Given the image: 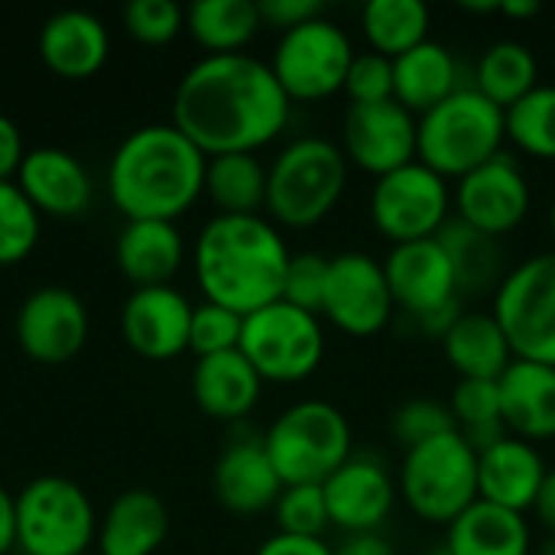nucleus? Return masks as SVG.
<instances>
[{
	"mask_svg": "<svg viewBox=\"0 0 555 555\" xmlns=\"http://www.w3.org/2000/svg\"><path fill=\"white\" fill-rule=\"evenodd\" d=\"M289 120V98L273 68L247 52L205 55L179 81L172 124L205 153H254Z\"/></svg>",
	"mask_w": 555,
	"mask_h": 555,
	"instance_id": "1",
	"label": "nucleus"
},
{
	"mask_svg": "<svg viewBox=\"0 0 555 555\" xmlns=\"http://www.w3.org/2000/svg\"><path fill=\"white\" fill-rule=\"evenodd\" d=\"M208 156L176 127H137L111 156L107 195L127 221H176L205 192Z\"/></svg>",
	"mask_w": 555,
	"mask_h": 555,
	"instance_id": "2",
	"label": "nucleus"
},
{
	"mask_svg": "<svg viewBox=\"0 0 555 555\" xmlns=\"http://www.w3.org/2000/svg\"><path fill=\"white\" fill-rule=\"evenodd\" d=\"M289 257L280 231L260 215H215L192 250L205 299L237 315L283 299Z\"/></svg>",
	"mask_w": 555,
	"mask_h": 555,
	"instance_id": "3",
	"label": "nucleus"
},
{
	"mask_svg": "<svg viewBox=\"0 0 555 555\" xmlns=\"http://www.w3.org/2000/svg\"><path fill=\"white\" fill-rule=\"evenodd\" d=\"M504 137V111L478 88H459L416 120V156L442 179H462L491 163Z\"/></svg>",
	"mask_w": 555,
	"mask_h": 555,
	"instance_id": "4",
	"label": "nucleus"
},
{
	"mask_svg": "<svg viewBox=\"0 0 555 555\" xmlns=\"http://www.w3.org/2000/svg\"><path fill=\"white\" fill-rule=\"evenodd\" d=\"M345 185V150L322 137H299L267 169V208L286 228H312L338 205Z\"/></svg>",
	"mask_w": 555,
	"mask_h": 555,
	"instance_id": "5",
	"label": "nucleus"
},
{
	"mask_svg": "<svg viewBox=\"0 0 555 555\" xmlns=\"http://www.w3.org/2000/svg\"><path fill=\"white\" fill-rule=\"evenodd\" d=\"M263 449L283 488L325 485L351 459V426L338 406L302 400L273 420Z\"/></svg>",
	"mask_w": 555,
	"mask_h": 555,
	"instance_id": "6",
	"label": "nucleus"
},
{
	"mask_svg": "<svg viewBox=\"0 0 555 555\" xmlns=\"http://www.w3.org/2000/svg\"><path fill=\"white\" fill-rule=\"evenodd\" d=\"M400 491L410 511L429 524H452L478 501V452L462 429L406 449Z\"/></svg>",
	"mask_w": 555,
	"mask_h": 555,
	"instance_id": "7",
	"label": "nucleus"
},
{
	"mask_svg": "<svg viewBox=\"0 0 555 555\" xmlns=\"http://www.w3.org/2000/svg\"><path fill=\"white\" fill-rule=\"evenodd\" d=\"M94 540V507L75 481L46 475L20 491L16 550L26 555H88Z\"/></svg>",
	"mask_w": 555,
	"mask_h": 555,
	"instance_id": "8",
	"label": "nucleus"
},
{
	"mask_svg": "<svg viewBox=\"0 0 555 555\" xmlns=\"http://www.w3.org/2000/svg\"><path fill=\"white\" fill-rule=\"evenodd\" d=\"M241 354L263 380L296 384L306 380L325 354V335L319 315L289 302H270L244 315Z\"/></svg>",
	"mask_w": 555,
	"mask_h": 555,
	"instance_id": "9",
	"label": "nucleus"
},
{
	"mask_svg": "<svg viewBox=\"0 0 555 555\" xmlns=\"http://www.w3.org/2000/svg\"><path fill=\"white\" fill-rule=\"evenodd\" d=\"M494 319L514 358L555 367V250L524 260L501 280Z\"/></svg>",
	"mask_w": 555,
	"mask_h": 555,
	"instance_id": "10",
	"label": "nucleus"
},
{
	"mask_svg": "<svg viewBox=\"0 0 555 555\" xmlns=\"http://www.w3.org/2000/svg\"><path fill=\"white\" fill-rule=\"evenodd\" d=\"M354 49L348 33L319 16L280 36L273 52V75L289 101H319L345 88Z\"/></svg>",
	"mask_w": 555,
	"mask_h": 555,
	"instance_id": "11",
	"label": "nucleus"
},
{
	"mask_svg": "<svg viewBox=\"0 0 555 555\" xmlns=\"http://www.w3.org/2000/svg\"><path fill=\"white\" fill-rule=\"evenodd\" d=\"M390 296L433 335H446L459 312L455 270L436 237L397 244L384 263Z\"/></svg>",
	"mask_w": 555,
	"mask_h": 555,
	"instance_id": "12",
	"label": "nucleus"
},
{
	"mask_svg": "<svg viewBox=\"0 0 555 555\" xmlns=\"http://www.w3.org/2000/svg\"><path fill=\"white\" fill-rule=\"evenodd\" d=\"M371 218L393 244L436 237L449 221V185L439 172L413 159L374 182Z\"/></svg>",
	"mask_w": 555,
	"mask_h": 555,
	"instance_id": "13",
	"label": "nucleus"
},
{
	"mask_svg": "<svg viewBox=\"0 0 555 555\" xmlns=\"http://www.w3.org/2000/svg\"><path fill=\"white\" fill-rule=\"evenodd\" d=\"M393 306L397 302L390 296L384 263L361 250H348L328 260L322 315H328L341 332L354 338L377 335L387 325Z\"/></svg>",
	"mask_w": 555,
	"mask_h": 555,
	"instance_id": "14",
	"label": "nucleus"
},
{
	"mask_svg": "<svg viewBox=\"0 0 555 555\" xmlns=\"http://www.w3.org/2000/svg\"><path fill=\"white\" fill-rule=\"evenodd\" d=\"M341 150L354 166L380 179L413 163L416 120L397 98L374 104H348L341 120Z\"/></svg>",
	"mask_w": 555,
	"mask_h": 555,
	"instance_id": "15",
	"label": "nucleus"
},
{
	"mask_svg": "<svg viewBox=\"0 0 555 555\" xmlns=\"http://www.w3.org/2000/svg\"><path fill=\"white\" fill-rule=\"evenodd\" d=\"M16 341L36 364H65L88 341V309L65 286L33 289L16 312Z\"/></svg>",
	"mask_w": 555,
	"mask_h": 555,
	"instance_id": "16",
	"label": "nucleus"
},
{
	"mask_svg": "<svg viewBox=\"0 0 555 555\" xmlns=\"http://www.w3.org/2000/svg\"><path fill=\"white\" fill-rule=\"evenodd\" d=\"M455 205L462 221H468L472 228L491 237H501L527 218L530 185L520 166L507 153H498L491 163L459 179Z\"/></svg>",
	"mask_w": 555,
	"mask_h": 555,
	"instance_id": "17",
	"label": "nucleus"
},
{
	"mask_svg": "<svg viewBox=\"0 0 555 555\" xmlns=\"http://www.w3.org/2000/svg\"><path fill=\"white\" fill-rule=\"evenodd\" d=\"M192 309L195 306L172 286L133 289L120 309V332L140 358L169 361L189 348Z\"/></svg>",
	"mask_w": 555,
	"mask_h": 555,
	"instance_id": "18",
	"label": "nucleus"
},
{
	"mask_svg": "<svg viewBox=\"0 0 555 555\" xmlns=\"http://www.w3.org/2000/svg\"><path fill=\"white\" fill-rule=\"evenodd\" d=\"M13 182L23 189L29 205L49 218H75L88 211L94 198V185L81 159L59 146L26 150Z\"/></svg>",
	"mask_w": 555,
	"mask_h": 555,
	"instance_id": "19",
	"label": "nucleus"
},
{
	"mask_svg": "<svg viewBox=\"0 0 555 555\" xmlns=\"http://www.w3.org/2000/svg\"><path fill=\"white\" fill-rule=\"evenodd\" d=\"M283 481L263 449V439L247 436L228 442L215 465V498L237 517H254L276 507Z\"/></svg>",
	"mask_w": 555,
	"mask_h": 555,
	"instance_id": "20",
	"label": "nucleus"
},
{
	"mask_svg": "<svg viewBox=\"0 0 555 555\" xmlns=\"http://www.w3.org/2000/svg\"><path fill=\"white\" fill-rule=\"evenodd\" d=\"M328 520L348 533H374L393 507L390 475L367 459H348L325 485Z\"/></svg>",
	"mask_w": 555,
	"mask_h": 555,
	"instance_id": "21",
	"label": "nucleus"
},
{
	"mask_svg": "<svg viewBox=\"0 0 555 555\" xmlns=\"http://www.w3.org/2000/svg\"><path fill=\"white\" fill-rule=\"evenodd\" d=\"M111 55L104 23L88 10H59L39 29V59L59 78H91Z\"/></svg>",
	"mask_w": 555,
	"mask_h": 555,
	"instance_id": "22",
	"label": "nucleus"
},
{
	"mask_svg": "<svg viewBox=\"0 0 555 555\" xmlns=\"http://www.w3.org/2000/svg\"><path fill=\"white\" fill-rule=\"evenodd\" d=\"M546 465L540 452L517 436H504L491 449L478 452V498L514 514L533 511L543 488Z\"/></svg>",
	"mask_w": 555,
	"mask_h": 555,
	"instance_id": "23",
	"label": "nucleus"
},
{
	"mask_svg": "<svg viewBox=\"0 0 555 555\" xmlns=\"http://www.w3.org/2000/svg\"><path fill=\"white\" fill-rule=\"evenodd\" d=\"M501 420L517 439H553L555 436V367L520 361L498 377Z\"/></svg>",
	"mask_w": 555,
	"mask_h": 555,
	"instance_id": "24",
	"label": "nucleus"
},
{
	"mask_svg": "<svg viewBox=\"0 0 555 555\" xmlns=\"http://www.w3.org/2000/svg\"><path fill=\"white\" fill-rule=\"evenodd\" d=\"M120 273L137 286H169L185 260L176 221H127L114 247Z\"/></svg>",
	"mask_w": 555,
	"mask_h": 555,
	"instance_id": "25",
	"label": "nucleus"
},
{
	"mask_svg": "<svg viewBox=\"0 0 555 555\" xmlns=\"http://www.w3.org/2000/svg\"><path fill=\"white\" fill-rule=\"evenodd\" d=\"M263 377L254 371V364L237 351L198 358L192 371V397L205 416L215 420H241L247 416L260 400Z\"/></svg>",
	"mask_w": 555,
	"mask_h": 555,
	"instance_id": "26",
	"label": "nucleus"
},
{
	"mask_svg": "<svg viewBox=\"0 0 555 555\" xmlns=\"http://www.w3.org/2000/svg\"><path fill=\"white\" fill-rule=\"evenodd\" d=\"M169 533L166 504L143 488L124 491L107 507L98 527L101 555H153Z\"/></svg>",
	"mask_w": 555,
	"mask_h": 555,
	"instance_id": "27",
	"label": "nucleus"
},
{
	"mask_svg": "<svg viewBox=\"0 0 555 555\" xmlns=\"http://www.w3.org/2000/svg\"><path fill=\"white\" fill-rule=\"evenodd\" d=\"M442 348L459 377L498 380L514 364V348L494 312H462L442 335Z\"/></svg>",
	"mask_w": 555,
	"mask_h": 555,
	"instance_id": "28",
	"label": "nucleus"
},
{
	"mask_svg": "<svg viewBox=\"0 0 555 555\" xmlns=\"http://www.w3.org/2000/svg\"><path fill=\"white\" fill-rule=\"evenodd\" d=\"M449 555H530V527L524 514L475 501L449 524Z\"/></svg>",
	"mask_w": 555,
	"mask_h": 555,
	"instance_id": "29",
	"label": "nucleus"
},
{
	"mask_svg": "<svg viewBox=\"0 0 555 555\" xmlns=\"http://www.w3.org/2000/svg\"><path fill=\"white\" fill-rule=\"evenodd\" d=\"M455 59L442 42H420L416 49L403 52L393 59V98L413 114H426L433 111L439 101H446L452 91H459L455 85Z\"/></svg>",
	"mask_w": 555,
	"mask_h": 555,
	"instance_id": "30",
	"label": "nucleus"
},
{
	"mask_svg": "<svg viewBox=\"0 0 555 555\" xmlns=\"http://www.w3.org/2000/svg\"><path fill=\"white\" fill-rule=\"evenodd\" d=\"M205 195L218 215H260L267 208V166L254 153L208 156Z\"/></svg>",
	"mask_w": 555,
	"mask_h": 555,
	"instance_id": "31",
	"label": "nucleus"
},
{
	"mask_svg": "<svg viewBox=\"0 0 555 555\" xmlns=\"http://www.w3.org/2000/svg\"><path fill=\"white\" fill-rule=\"evenodd\" d=\"M263 26L254 0H195L185 10V29L208 55L241 52Z\"/></svg>",
	"mask_w": 555,
	"mask_h": 555,
	"instance_id": "32",
	"label": "nucleus"
},
{
	"mask_svg": "<svg viewBox=\"0 0 555 555\" xmlns=\"http://www.w3.org/2000/svg\"><path fill=\"white\" fill-rule=\"evenodd\" d=\"M436 241L442 244L452 270H455V283H459V293H481V289H491V286H501V247H498V237L472 228L468 221L462 218H449Z\"/></svg>",
	"mask_w": 555,
	"mask_h": 555,
	"instance_id": "33",
	"label": "nucleus"
},
{
	"mask_svg": "<svg viewBox=\"0 0 555 555\" xmlns=\"http://www.w3.org/2000/svg\"><path fill=\"white\" fill-rule=\"evenodd\" d=\"M361 26L374 52L397 59L429 39V10L420 0H371Z\"/></svg>",
	"mask_w": 555,
	"mask_h": 555,
	"instance_id": "34",
	"label": "nucleus"
},
{
	"mask_svg": "<svg viewBox=\"0 0 555 555\" xmlns=\"http://www.w3.org/2000/svg\"><path fill=\"white\" fill-rule=\"evenodd\" d=\"M475 88L491 104H498L501 111L514 107L520 98H527L537 88V59H533V52L517 39L494 42L478 62Z\"/></svg>",
	"mask_w": 555,
	"mask_h": 555,
	"instance_id": "35",
	"label": "nucleus"
},
{
	"mask_svg": "<svg viewBox=\"0 0 555 555\" xmlns=\"http://www.w3.org/2000/svg\"><path fill=\"white\" fill-rule=\"evenodd\" d=\"M507 137L537 159H555V85H537L504 111Z\"/></svg>",
	"mask_w": 555,
	"mask_h": 555,
	"instance_id": "36",
	"label": "nucleus"
},
{
	"mask_svg": "<svg viewBox=\"0 0 555 555\" xmlns=\"http://www.w3.org/2000/svg\"><path fill=\"white\" fill-rule=\"evenodd\" d=\"M39 241V211L13 179H0V267H13L33 254Z\"/></svg>",
	"mask_w": 555,
	"mask_h": 555,
	"instance_id": "37",
	"label": "nucleus"
},
{
	"mask_svg": "<svg viewBox=\"0 0 555 555\" xmlns=\"http://www.w3.org/2000/svg\"><path fill=\"white\" fill-rule=\"evenodd\" d=\"M241 332H244V315L205 299L202 306L192 309L189 351H195L198 358L237 351L241 348Z\"/></svg>",
	"mask_w": 555,
	"mask_h": 555,
	"instance_id": "38",
	"label": "nucleus"
},
{
	"mask_svg": "<svg viewBox=\"0 0 555 555\" xmlns=\"http://www.w3.org/2000/svg\"><path fill=\"white\" fill-rule=\"evenodd\" d=\"M276 524L280 533L289 537H312L322 540L328 520V507H325V494L322 485H296V488H283L280 501H276Z\"/></svg>",
	"mask_w": 555,
	"mask_h": 555,
	"instance_id": "39",
	"label": "nucleus"
},
{
	"mask_svg": "<svg viewBox=\"0 0 555 555\" xmlns=\"http://www.w3.org/2000/svg\"><path fill=\"white\" fill-rule=\"evenodd\" d=\"M127 33L143 46H166L185 26V13L172 0H133L124 7Z\"/></svg>",
	"mask_w": 555,
	"mask_h": 555,
	"instance_id": "40",
	"label": "nucleus"
},
{
	"mask_svg": "<svg viewBox=\"0 0 555 555\" xmlns=\"http://www.w3.org/2000/svg\"><path fill=\"white\" fill-rule=\"evenodd\" d=\"M328 260L322 254H293L286 267V283H283V302L306 309L312 315L322 312L325 302V283H328Z\"/></svg>",
	"mask_w": 555,
	"mask_h": 555,
	"instance_id": "41",
	"label": "nucleus"
},
{
	"mask_svg": "<svg viewBox=\"0 0 555 555\" xmlns=\"http://www.w3.org/2000/svg\"><path fill=\"white\" fill-rule=\"evenodd\" d=\"M390 429H393V436H397L406 449H413V446L429 442V439H436V436L455 433L459 423H455V416H452V406H442V403H436V400H410V403H403V406L393 413Z\"/></svg>",
	"mask_w": 555,
	"mask_h": 555,
	"instance_id": "42",
	"label": "nucleus"
},
{
	"mask_svg": "<svg viewBox=\"0 0 555 555\" xmlns=\"http://www.w3.org/2000/svg\"><path fill=\"white\" fill-rule=\"evenodd\" d=\"M452 416L465 429H488V426H504L501 420V390L498 380H472L459 377L452 390Z\"/></svg>",
	"mask_w": 555,
	"mask_h": 555,
	"instance_id": "43",
	"label": "nucleus"
},
{
	"mask_svg": "<svg viewBox=\"0 0 555 555\" xmlns=\"http://www.w3.org/2000/svg\"><path fill=\"white\" fill-rule=\"evenodd\" d=\"M345 91L351 104H374V101H390L393 98V59L380 52H354Z\"/></svg>",
	"mask_w": 555,
	"mask_h": 555,
	"instance_id": "44",
	"label": "nucleus"
},
{
	"mask_svg": "<svg viewBox=\"0 0 555 555\" xmlns=\"http://www.w3.org/2000/svg\"><path fill=\"white\" fill-rule=\"evenodd\" d=\"M260 10V20L276 26V29H293V26H302L309 20H319L325 13V3L322 0H260L257 3Z\"/></svg>",
	"mask_w": 555,
	"mask_h": 555,
	"instance_id": "45",
	"label": "nucleus"
},
{
	"mask_svg": "<svg viewBox=\"0 0 555 555\" xmlns=\"http://www.w3.org/2000/svg\"><path fill=\"white\" fill-rule=\"evenodd\" d=\"M23 156H26V150H23L20 127L7 114H0V179H16Z\"/></svg>",
	"mask_w": 555,
	"mask_h": 555,
	"instance_id": "46",
	"label": "nucleus"
},
{
	"mask_svg": "<svg viewBox=\"0 0 555 555\" xmlns=\"http://www.w3.org/2000/svg\"><path fill=\"white\" fill-rule=\"evenodd\" d=\"M257 555H335V550H328L322 540H312V537L276 533L257 550Z\"/></svg>",
	"mask_w": 555,
	"mask_h": 555,
	"instance_id": "47",
	"label": "nucleus"
},
{
	"mask_svg": "<svg viewBox=\"0 0 555 555\" xmlns=\"http://www.w3.org/2000/svg\"><path fill=\"white\" fill-rule=\"evenodd\" d=\"M335 555H397L390 540L374 533H348V540L335 550Z\"/></svg>",
	"mask_w": 555,
	"mask_h": 555,
	"instance_id": "48",
	"label": "nucleus"
},
{
	"mask_svg": "<svg viewBox=\"0 0 555 555\" xmlns=\"http://www.w3.org/2000/svg\"><path fill=\"white\" fill-rule=\"evenodd\" d=\"M16 550V498L0 485V555Z\"/></svg>",
	"mask_w": 555,
	"mask_h": 555,
	"instance_id": "49",
	"label": "nucleus"
},
{
	"mask_svg": "<svg viewBox=\"0 0 555 555\" xmlns=\"http://www.w3.org/2000/svg\"><path fill=\"white\" fill-rule=\"evenodd\" d=\"M533 511H537V517L543 520V527L550 530V537H555V472H546Z\"/></svg>",
	"mask_w": 555,
	"mask_h": 555,
	"instance_id": "50",
	"label": "nucleus"
},
{
	"mask_svg": "<svg viewBox=\"0 0 555 555\" xmlns=\"http://www.w3.org/2000/svg\"><path fill=\"white\" fill-rule=\"evenodd\" d=\"M501 13L504 16H533V13H540V3L537 0H504Z\"/></svg>",
	"mask_w": 555,
	"mask_h": 555,
	"instance_id": "51",
	"label": "nucleus"
},
{
	"mask_svg": "<svg viewBox=\"0 0 555 555\" xmlns=\"http://www.w3.org/2000/svg\"><path fill=\"white\" fill-rule=\"evenodd\" d=\"M537 555H555V537H550V540H546V543L540 546V553H537Z\"/></svg>",
	"mask_w": 555,
	"mask_h": 555,
	"instance_id": "52",
	"label": "nucleus"
},
{
	"mask_svg": "<svg viewBox=\"0 0 555 555\" xmlns=\"http://www.w3.org/2000/svg\"><path fill=\"white\" fill-rule=\"evenodd\" d=\"M550 224H553V234H555V202H553V215H550Z\"/></svg>",
	"mask_w": 555,
	"mask_h": 555,
	"instance_id": "53",
	"label": "nucleus"
},
{
	"mask_svg": "<svg viewBox=\"0 0 555 555\" xmlns=\"http://www.w3.org/2000/svg\"><path fill=\"white\" fill-rule=\"evenodd\" d=\"M88 555H91V553H88ZM98 555H101V553H98Z\"/></svg>",
	"mask_w": 555,
	"mask_h": 555,
	"instance_id": "54",
	"label": "nucleus"
}]
</instances>
